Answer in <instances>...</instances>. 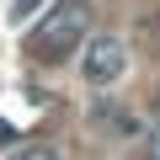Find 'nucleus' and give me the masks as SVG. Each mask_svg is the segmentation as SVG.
<instances>
[{
	"label": "nucleus",
	"instance_id": "nucleus-3",
	"mask_svg": "<svg viewBox=\"0 0 160 160\" xmlns=\"http://www.w3.org/2000/svg\"><path fill=\"white\" fill-rule=\"evenodd\" d=\"M38 6H43V0H11V22H16V27H22V22H27V16H32V11H38Z\"/></svg>",
	"mask_w": 160,
	"mask_h": 160
},
{
	"label": "nucleus",
	"instance_id": "nucleus-1",
	"mask_svg": "<svg viewBox=\"0 0 160 160\" xmlns=\"http://www.w3.org/2000/svg\"><path fill=\"white\" fill-rule=\"evenodd\" d=\"M86 32H91V6H86V0H59V6L38 22V32H32L27 48L38 59H64L69 48L86 43Z\"/></svg>",
	"mask_w": 160,
	"mask_h": 160
},
{
	"label": "nucleus",
	"instance_id": "nucleus-4",
	"mask_svg": "<svg viewBox=\"0 0 160 160\" xmlns=\"http://www.w3.org/2000/svg\"><path fill=\"white\" fill-rule=\"evenodd\" d=\"M22 160H59L53 149H43V144H32V149H22Z\"/></svg>",
	"mask_w": 160,
	"mask_h": 160
},
{
	"label": "nucleus",
	"instance_id": "nucleus-2",
	"mask_svg": "<svg viewBox=\"0 0 160 160\" xmlns=\"http://www.w3.org/2000/svg\"><path fill=\"white\" fill-rule=\"evenodd\" d=\"M123 64H128V53H123L118 38H91L86 43V59H80V69H86L91 86H112V80L123 75Z\"/></svg>",
	"mask_w": 160,
	"mask_h": 160
},
{
	"label": "nucleus",
	"instance_id": "nucleus-5",
	"mask_svg": "<svg viewBox=\"0 0 160 160\" xmlns=\"http://www.w3.org/2000/svg\"><path fill=\"white\" fill-rule=\"evenodd\" d=\"M149 160H160V118H155V128H149Z\"/></svg>",
	"mask_w": 160,
	"mask_h": 160
}]
</instances>
